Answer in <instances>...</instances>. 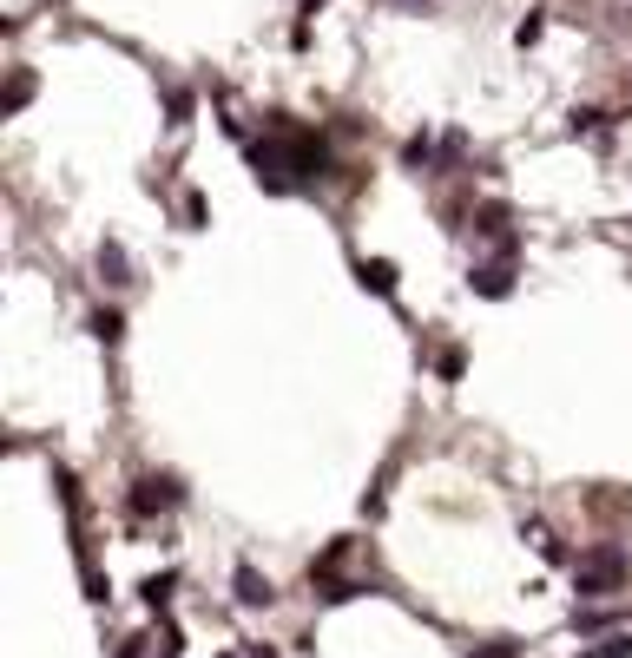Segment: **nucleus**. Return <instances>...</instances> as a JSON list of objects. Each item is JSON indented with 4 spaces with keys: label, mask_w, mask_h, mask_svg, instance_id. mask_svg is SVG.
Instances as JSON below:
<instances>
[{
    "label": "nucleus",
    "mask_w": 632,
    "mask_h": 658,
    "mask_svg": "<svg viewBox=\"0 0 632 658\" xmlns=\"http://www.w3.org/2000/svg\"><path fill=\"white\" fill-rule=\"evenodd\" d=\"M172 586H178V573H152V580L139 586V599H145V606L158 612V606H165V599H172Z\"/></svg>",
    "instance_id": "11"
},
{
    "label": "nucleus",
    "mask_w": 632,
    "mask_h": 658,
    "mask_svg": "<svg viewBox=\"0 0 632 658\" xmlns=\"http://www.w3.org/2000/svg\"><path fill=\"white\" fill-rule=\"evenodd\" d=\"M514 283H521L514 257H494V264H474V270H468V290H474V297H488V303L514 297Z\"/></svg>",
    "instance_id": "3"
},
{
    "label": "nucleus",
    "mask_w": 632,
    "mask_h": 658,
    "mask_svg": "<svg viewBox=\"0 0 632 658\" xmlns=\"http://www.w3.org/2000/svg\"><path fill=\"white\" fill-rule=\"evenodd\" d=\"M132 520H152V514H172V507H185V481L178 474H139L132 481Z\"/></svg>",
    "instance_id": "2"
},
{
    "label": "nucleus",
    "mask_w": 632,
    "mask_h": 658,
    "mask_svg": "<svg viewBox=\"0 0 632 658\" xmlns=\"http://www.w3.org/2000/svg\"><path fill=\"white\" fill-rule=\"evenodd\" d=\"M573 586H580V593H619V586H626V553H619L613 540L580 553V560H573Z\"/></svg>",
    "instance_id": "1"
},
{
    "label": "nucleus",
    "mask_w": 632,
    "mask_h": 658,
    "mask_svg": "<svg viewBox=\"0 0 632 658\" xmlns=\"http://www.w3.org/2000/svg\"><path fill=\"white\" fill-rule=\"evenodd\" d=\"M461 369H468L461 349H442V356H435V376H442V382H461Z\"/></svg>",
    "instance_id": "17"
},
{
    "label": "nucleus",
    "mask_w": 632,
    "mask_h": 658,
    "mask_svg": "<svg viewBox=\"0 0 632 658\" xmlns=\"http://www.w3.org/2000/svg\"><path fill=\"white\" fill-rule=\"evenodd\" d=\"M356 283H363L369 297L395 303V264H389V257H356Z\"/></svg>",
    "instance_id": "5"
},
{
    "label": "nucleus",
    "mask_w": 632,
    "mask_h": 658,
    "mask_svg": "<svg viewBox=\"0 0 632 658\" xmlns=\"http://www.w3.org/2000/svg\"><path fill=\"white\" fill-rule=\"evenodd\" d=\"M593 658H632V632H606Z\"/></svg>",
    "instance_id": "15"
},
{
    "label": "nucleus",
    "mask_w": 632,
    "mask_h": 658,
    "mask_svg": "<svg viewBox=\"0 0 632 658\" xmlns=\"http://www.w3.org/2000/svg\"><path fill=\"white\" fill-rule=\"evenodd\" d=\"M165 112H172L165 126H185V119H191V93H185V86H165Z\"/></svg>",
    "instance_id": "13"
},
{
    "label": "nucleus",
    "mask_w": 632,
    "mask_h": 658,
    "mask_svg": "<svg viewBox=\"0 0 632 658\" xmlns=\"http://www.w3.org/2000/svg\"><path fill=\"white\" fill-rule=\"evenodd\" d=\"M185 231H205V191H185Z\"/></svg>",
    "instance_id": "18"
},
{
    "label": "nucleus",
    "mask_w": 632,
    "mask_h": 658,
    "mask_svg": "<svg viewBox=\"0 0 632 658\" xmlns=\"http://www.w3.org/2000/svg\"><path fill=\"white\" fill-rule=\"evenodd\" d=\"M93 336L106 349H119V343H126V310H112V303H106V310H93Z\"/></svg>",
    "instance_id": "7"
},
{
    "label": "nucleus",
    "mask_w": 632,
    "mask_h": 658,
    "mask_svg": "<svg viewBox=\"0 0 632 658\" xmlns=\"http://www.w3.org/2000/svg\"><path fill=\"white\" fill-rule=\"evenodd\" d=\"M474 231L494 237V244H507V237H514L507 231V204H481V211H474Z\"/></svg>",
    "instance_id": "8"
},
{
    "label": "nucleus",
    "mask_w": 632,
    "mask_h": 658,
    "mask_svg": "<svg viewBox=\"0 0 632 658\" xmlns=\"http://www.w3.org/2000/svg\"><path fill=\"white\" fill-rule=\"evenodd\" d=\"M600 119H606V112L580 106V112H573V119H567V139H580V132H600Z\"/></svg>",
    "instance_id": "16"
},
{
    "label": "nucleus",
    "mask_w": 632,
    "mask_h": 658,
    "mask_svg": "<svg viewBox=\"0 0 632 658\" xmlns=\"http://www.w3.org/2000/svg\"><path fill=\"white\" fill-rule=\"evenodd\" d=\"M27 99H33V73H27V66H14V79H7V99H0V112L14 119V112L27 106Z\"/></svg>",
    "instance_id": "10"
},
{
    "label": "nucleus",
    "mask_w": 632,
    "mask_h": 658,
    "mask_svg": "<svg viewBox=\"0 0 632 658\" xmlns=\"http://www.w3.org/2000/svg\"><path fill=\"white\" fill-rule=\"evenodd\" d=\"M231 593H237V606H270V599H277V586H270L264 580V573H257V566L251 560H237V573H231Z\"/></svg>",
    "instance_id": "4"
},
{
    "label": "nucleus",
    "mask_w": 632,
    "mask_h": 658,
    "mask_svg": "<svg viewBox=\"0 0 632 658\" xmlns=\"http://www.w3.org/2000/svg\"><path fill=\"white\" fill-rule=\"evenodd\" d=\"M540 33H547V7H527V20L514 27V47H534Z\"/></svg>",
    "instance_id": "12"
},
{
    "label": "nucleus",
    "mask_w": 632,
    "mask_h": 658,
    "mask_svg": "<svg viewBox=\"0 0 632 658\" xmlns=\"http://www.w3.org/2000/svg\"><path fill=\"white\" fill-rule=\"evenodd\" d=\"M402 165H409V172H435V139H428V132H415V139L402 145Z\"/></svg>",
    "instance_id": "9"
},
{
    "label": "nucleus",
    "mask_w": 632,
    "mask_h": 658,
    "mask_svg": "<svg viewBox=\"0 0 632 658\" xmlns=\"http://www.w3.org/2000/svg\"><path fill=\"white\" fill-rule=\"evenodd\" d=\"M99 277H106L112 290H126V283H132V257H126V244H119V237H106V244H99Z\"/></svg>",
    "instance_id": "6"
},
{
    "label": "nucleus",
    "mask_w": 632,
    "mask_h": 658,
    "mask_svg": "<svg viewBox=\"0 0 632 658\" xmlns=\"http://www.w3.org/2000/svg\"><path fill=\"white\" fill-rule=\"evenodd\" d=\"M613 619H619V612H573V626H580V632H606Z\"/></svg>",
    "instance_id": "19"
},
{
    "label": "nucleus",
    "mask_w": 632,
    "mask_h": 658,
    "mask_svg": "<svg viewBox=\"0 0 632 658\" xmlns=\"http://www.w3.org/2000/svg\"><path fill=\"white\" fill-rule=\"evenodd\" d=\"M402 7H422V14H428V0H402Z\"/></svg>",
    "instance_id": "20"
},
{
    "label": "nucleus",
    "mask_w": 632,
    "mask_h": 658,
    "mask_svg": "<svg viewBox=\"0 0 632 658\" xmlns=\"http://www.w3.org/2000/svg\"><path fill=\"white\" fill-rule=\"evenodd\" d=\"M224 658H237V652H224Z\"/></svg>",
    "instance_id": "21"
},
{
    "label": "nucleus",
    "mask_w": 632,
    "mask_h": 658,
    "mask_svg": "<svg viewBox=\"0 0 632 658\" xmlns=\"http://www.w3.org/2000/svg\"><path fill=\"white\" fill-rule=\"evenodd\" d=\"M468 658H521L514 639H488V645H468Z\"/></svg>",
    "instance_id": "14"
}]
</instances>
